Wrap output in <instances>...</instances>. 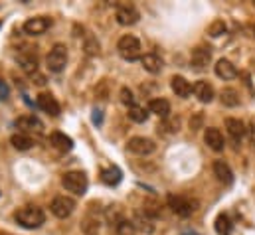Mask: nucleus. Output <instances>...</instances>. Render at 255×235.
Segmentation results:
<instances>
[{"instance_id":"f03ea898","label":"nucleus","mask_w":255,"mask_h":235,"mask_svg":"<svg viewBox=\"0 0 255 235\" xmlns=\"http://www.w3.org/2000/svg\"><path fill=\"white\" fill-rule=\"evenodd\" d=\"M62 184L67 192L75 194V196H83L87 192V176L79 170H71V172H65L64 178H62Z\"/></svg>"},{"instance_id":"1a4fd4ad","label":"nucleus","mask_w":255,"mask_h":235,"mask_svg":"<svg viewBox=\"0 0 255 235\" xmlns=\"http://www.w3.org/2000/svg\"><path fill=\"white\" fill-rule=\"evenodd\" d=\"M52 26V20L46 18V16H36V18H30L24 22V32L28 36H42L44 32H48Z\"/></svg>"},{"instance_id":"aec40b11","label":"nucleus","mask_w":255,"mask_h":235,"mask_svg":"<svg viewBox=\"0 0 255 235\" xmlns=\"http://www.w3.org/2000/svg\"><path fill=\"white\" fill-rule=\"evenodd\" d=\"M148 111H150V113H154L156 117L168 118V115H170V103H168L166 99H162V97L152 99V101L148 103Z\"/></svg>"},{"instance_id":"393cba45","label":"nucleus","mask_w":255,"mask_h":235,"mask_svg":"<svg viewBox=\"0 0 255 235\" xmlns=\"http://www.w3.org/2000/svg\"><path fill=\"white\" fill-rule=\"evenodd\" d=\"M121 170L117 168V166H109V168H103L101 170V180L107 184V186H117L119 182H121Z\"/></svg>"},{"instance_id":"39448f33","label":"nucleus","mask_w":255,"mask_h":235,"mask_svg":"<svg viewBox=\"0 0 255 235\" xmlns=\"http://www.w3.org/2000/svg\"><path fill=\"white\" fill-rule=\"evenodd\" d=\"M168 206L174 214H178L182 218H188L190 214L198 210V204L190 198H184V196H168Z\"/></svg>"},{"instance_id":"bb28decb","label":"nucleus","mask_w":255,"mask_h":235,"mask_svg":"<svg viewBox=\"0 0 255 235\" xmlns=\"http://www.w3.org/2000/svg\"><path fill=\"white\" fill-rule=\"evenodd\" d=\"M128 118L134 120V122H146L148 118V111L144 107H138V105H132L128 107Z\"/></svg>"},{"instance_id":"6ab92c4d","label":"nucleus","mask_w":255,"mask_h":235,"mask_svg":"<svg viewBox=\"0 0 255 235\" xmlns=\"http://www.w3.org/2000/svg\"><path fill=\"white\" fill-rule=\"evenodd\" d=\"M214 176L218 178L220 182H224V184H232L234 182V172H232L230 164L224 162V160H216L214 162Z\"/></svg>"},{"instance_id":"ddd939ff","label":"nucleus","mask_w":255,"mask_h":235,"mask_svg":"<svg viewBox=\"0 0 255 235\" xmlns=\"http://www.w3.org/2000/svg\"><path fill=\"white\" fill-rule=\"evenodd\" d=\"M204 142H206L212 150H216V152H222L224 146H226L224 134L220 132V128H214V126L206 128V132H204Z\"/></svg>"},{"instance_id":"412c9836","label":"nucleus","mask_w":255,"mask_h":235,"mask_svg":"<svg viewBox=\"0 0 255 235\" xmlns=\"http://www.w3.org/2000/svg\"><path fill=\"white\" fill-rule=\"evenodd\" d=\"M50 142H52L58 150H62V152H69V150L73 148V140H71L67 134L60 132V130H56V132L50 134Z\"/></svg>"},{"instance_id":"cd10ccee","label":"nucleus","mask_w":255,"mask_h":235,"mask_svg":"<svg viewBox=\"0 0 255 235\" xmlns=\"http://www.w3.org/2000/svg\"><path fill=\"white\" fill-rule=\"evenodd\" d=\"M216 232H218V235H230V232H232V222H230V218L226 214H220L218 216V220H216Z\"/></svg>"},{"instance_id":"473e14b6","label":"nucleus","mask_w":255,"mask_h":235,"mask_svg":"<svg viewBox=\"0 0 255 235\" xmlns=\"http://www.w3.org/2000/svg\"><path fill=\"white\" fill-rule=\"evenodd\" d=\"M248 130H250V140H252V144L255 146V122L248 128Z\"/></svg>"},{"instance_id":"a878e982","label":"nucleus","mask_w":255,"mask_h":235,"mask_svg":"<svg viewBox=\"0 0 255 235\" xmlns=\"http://www.w3.org/2000/svg\"><path fill=\"white\" fill-rule=\"evenodd\" d=\"M220 99H222V103H224L226 107H238V105H240V93H238L236 89H232V87L222 89Z\"/></svg>"},{"instance_id":"f8f14e48","label":"nucleus","mask_w":255,"mask_h":235,"mask_svg":"<svg viewBox=\"0 0 255 235\" xmlns=\"http://www.w3.org/2000/svg\"><path fill=\"white\" fill-rule=\"evenodd\" d=\"M210 61H212V52H210V48L198 46V48L192 50V65H194V69L202 71V69H206V67L210 65Z\"/></svg>"},{"instance_id":"72a5a7b5","label":"nucleus","mask_w":255,"mask_h":235,"mask_svg":"<svg viewBox=\"0 0 255 235\" xmlns=\"http://www.w3.org/2000/svg\"><path fill=\"white\" fill-rule=\"evenodd\" d=\"M182 235H198V234H194V232H186V234H182Z\"/></svg>"},{"instance_id":"2f4dec72","label":"nucleus","mask_w":255,"mask_h":235,"mask_svg":"<svg viewBox=\"0 0 255 235\" xmlns=\"http://www.w3.org/2000/svg\"><path fill=\"white\" fill-rule=\"evenodd\" d=\"M8 85L4 83V81H0V99H8Z\"/></svg>"},{"instance_id":"6e6552de","label":"nucleus","mask_w":255,"mask_h":235,"mask_svg":"<svg viewBox=\"0 0 255 235\" xmlns=\"http://www.w3.org/2000/svg\"><path fill=\"white\" fill-rule=\"evenodd\" d=\"M50 210H52V214H54L56 218L65 220V218H69V216L73 214V210H75V200H71V198H67V196H58V198H54Z\"/></svg>"},{"instance_id":"4be33fe9","label":"nucleus","mask_w":255,"mask_h":235,"mask_svg":"<svg viewBox=\"0 0 255 235\" xmlns=\"http://www.w3.org/2000/svg\"><path fill=\"white\" fill-rule=\"evenodd\" d=\"M10 144H12L16 150H28V148H32L34 140H32V136H30V134L14 132V134L10 136Z\"/></svg>"},{"instance_id":"2eb2a0df","label":"nucleus","mask_w":255,"mask_h":235,"mask_svg":"<svg viewBox=\"0 0 255 235\" xmlns=\"http://www.w3.org/2000/svg\"><path fill=\"white\" fill-rule=\"evenodd\" d=\"M192 91L198 97V101H202V103H212L214 101V95H216L214 93V87L208 81H196L194 87H192Z\"/></svg>"},{"instance_id":"5701e85b","label":"nucleus","mask_w":255,"mask_h":235,"mask_svg":"<svg viewBox=\"0 0 255 235\" xmlns=\"http://www.w3.org/2000/svg\"><path fill=\"white\" fill-rule=\"evenodd\" d=\"M132 226H134V230L136 232H140V234H152L154 232V224H152V220L144 214H138V216H134V220H132Z\"/></svg>"},{"instance_id":"f257e3e1","label":"nucleus","mask_w":255,"mask_h":235,"mask_svg":"<svg viewBox=\"0 0 255 235\" xmlns=\"http://www.w3.org/2000/svg\"><path fill=\"white\" fill-rule=\"evenodd\" d=\"M14 220L26 230H36L46 222V214L38 206H24L14 214Z\"/></svg>"},{"instance_id":"7c9ffc66","label":"nucleus","mask_w":255,"mask_h":235,"mask_svg":"<svg viewBox=\"0 0 255 235\" xmlns=\"http://www.w3.org/2000/svg\"><path fill=\"white\" fill-rule=\"evenodd\" d=\"M121 101H123L125 105H128V107L134 105V97H132V91H130V89H127V87L121 89Z\"/></svg>"},{"instance_id":"b1692460","label":"nucleus","mask_w":255,"mask_h":235,"mask_svg":"<svg viewBox=\"0 0 255 235\" xmlns=\"http://www.w3.org/2000/svg\"><path fill=\"white\" fill-rule=\"evenodd\" d=\"M18 61H20V65H22V69H24L26 73H30V75L36 73V69H38V58H36V54H32V52L20 54Z\"/></svg>"},{"instance_id":"9d476101","label":"nucleus","mask_w":255,"mask_h":235,"mask_svg":"<svg viewBox=\"0 0 255 235\" xmlns=\"http://www.w3.org/2000/svg\"><path fill=\"white\" fill-rule=\"evenodd\" d=\"M18 128H20V132H42L44 130V124H42V120L40 118H36L34 115H24V117H18L16 118V122H14Z\"/></svg>"},{"instance_id":"c756f323","label":"nucleus","mask_w":255,"mask_h":235,"mask_svg":"<svg viewBox=\"0 0 255 235\" xmlns=\"http://www.w3.org/2000/svg\"><path fill=\"white\" fill-rule=\"evenodd\" d=\"M115 230H117V235H134V226H132V222H128V220H121L117 226H115Z\"/></svg>"},{"instance_id":"9b49d317","label":"nucleus","mask_w":255,"mask_h":235,"mask_svg":"<svg viewBox=\"0 0 255 235\" xmlns=\"http://www.w3.org/2000/svg\"><path fill=\"white\" fill-rule=\"evenodd\" d=\"M38 107L44 111V113H48L50 117H58L60 115V103L56 101V97L52 95V93H40L38 95Z\"/></svg>"},{"instance_id":"0eeeda50","label":"nucleus","mask_w":255,"mask_h":235,"mask_svg":"<svg viewBox=\"0 0 255 235\" xmlns=\"http://www.w3.org/2000/svg\"><path fill=\"white\" fill-rule=\"evenodd\" d=\"M115 18H117V22H119L121 26H132V24H136V22H138L140 14H138V10H136V6H134V4L125 2V4H119V6H117Z\"/></svg>"},{"instance_id":"dca6fc26","label":"nucleus","mask_w":255,"mask_h":235,"mask_svg":"<svg viewBox=\"0 0 255 235\" xmlns=\"http://www.w3.org/2000/svg\"><path fill=\"white\" fill-rule=\"evenodd\" d=\"M170 87H172V91L176 93V97H182V99H186L192 93L190 81H188L186 77H182V75H174V77L170 79Z\"/></svg>"},{"instance_id":"20e7f679","label":"nucleus","mask_w":255,"mask_h":235,"mask_svg":"<svg viewBox=\"0 0 255 235\" xmlns=\"http://www.w3.org/2000/svg\"><path fill=\"white\" fill-rule=\"evenodd\" d=\"M46 63H48V69L54 71V73H60L64 69L65 63H67V48H65L64 44H56L50 50V54L46 58Z\"/></svg>"},{"instance_id":"a211bd4d","label":"nucleus","mask_w":255,"mask_h":235,"mask_svg":"<svg viewBox=\"0 0 255 235\" xmlns=\"http://www.w3.org/2000/svg\"><path fill=\"white\" fill-rule=\"evenodd\" d=\"M226 128L236 142H242V138L246 136V124L240 118H226Z\"/></svg>"},{"instance_id":"f3484780","label":"nucleus","mask_w":255,"mask_h":235,"mask_svg":"<svg viewBox=\"0 0 255 235\" xmlns=\"http://www.w3.org/2000/svg\"><path fill=\"white\" fill-rule=\"evenodd\" d=\"M140 63H142V67H144L148 73H160L162 67H164L162 58L156 56V54H144V56L140 58Z\"/></svg>"},{"instance_id":"4468645a","label":"nucleus","mask_w":255,"mask_h":235,"mask_svg":"<svg viewBox=\"0 0 255 235\" xmlns=\"http://www.w3.org/2000/svg\"><path fill=\"white\" fill-rule=\"evenodd\" d=\"M214 71H216V75L220 79H234V77H238V69H236V65L230 59H218L216 65H214Z\"/></svg>"},{"instance_id":"423d86ee","label":"nucleus","mask_w":255,"mask_h":235,"mask_svg":"<svg viewBox=\"0 0 255 235\" xmlns=\"http://www.w3.org/2000/svg\"><path fill=\"white\" fill-rule=\"evenodd\" d=\"M127 148L132 154L146 156V154H152L156 150V144H154V140H150L146 136H132V138H128Z\"/></svg>"},{"instance_id":"c85d7f7f","label":"nucleus","mask_w":255,"mask_h":235,"mask_svg":"<svg viewBox=\"0 0 255 235\" xmlns=\"http://www.w3.org/2000/svg\"><path fill=\"white\" fill-rule=\"evenodd\" d=\"M208 34H210L212 38H218V36L226 34V22H224V20H214V22L210 24V28H208Z\"/></svg>"},{"instance_id":"7ed1b4c3","label":"nucleus","mask_w":255,"mask_h":235,"mask_svg":"<svg viewBox=\"0 0 255 235\" xmlns=\"http://www.w3.org/2000/svg\"><path fill=\"white\" fill-rule=\"evenodd\" d=\"M117 52H119V56L123 59L132 61V59H136L140 56V42L134 36H130V34L123 36L119 40V44H117Z\"/></svg>"}]
</instances>
